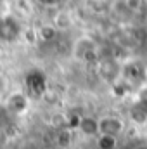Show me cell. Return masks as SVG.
<instances>
[{"label":"cell","mask_w":147,"mask_h":149,"mask_svg":"<svg viewBox=\"0 0 147 149\" xmlns=\"http://www.w3.org/2000/svg\"><path fill=\"white\" fill-rule=\"evenodd\" d=\"M71 54L80 63H97L99 61V43L88 35H81L73 42Z\"/></svg>","instance_id":"obj_1"},{"label":"cell","mask_w":147,"mask_h":149,"mask_svg":"<svg viewBox=\"0 0 147 149\" xmlns=\"http://www.w3.org/2000/svg\"><path fill=\"white\" fill-rule=\"evenodd\" d=\"M126 120L118 114H102L97 118V127H99V135H109L119 139L126 132Z\"/></svg>","instance_id":"obj_2"},{"label":"cell","mask_w":147,"mask_h":149,"mask_svg":"<svg viewBox=\"0 0 147 149\" xmlns=\"http://www.w3.org/2000/svg\"><path fill=\"white\" fill-rule=\"evenodd\" d=\"M2 106L12 118L14 116H23L30 109V97L23 90H10L5 95V99L2 101Z\"/></svg>","instance_id":"obj_3"},{"label":"cell","mask_w":147,"mask_h":149,"mask_svg":"<svg viewBox=\"0 0 147 149\" xmlns=\"http://www.w3.org/2000/svg\"><path fill=\"white\" fill-rule=\"evenodd\" d=\"M23 37V24L16 16L3 14L0 16V42L14 43Z\"/></svg>","instance_id":"obj_4"},{"label":"cell","mask_w":147,"mask_h":149,"mask_svg":"<svg viewBox=\"0 0 147 149\" xmlns=\"http://www.w3.org/2000/svg\"><path fill=\"white\" fill-rule=\"evenodd\" d=\"M97 64V74L102 81L116 85L121 78V63L114 57H99Z\"/></svg>","instance_id":"obj_5"},{"label":"cell","mask_w":147,"mask_h":149,"mask_svg":"<svg viewBox=\"0 0 147 149\" xmlns=\"http://www.w3.org/2000/svg\"><path fill=\"white\" fill-rule=\"evenodd\" d=\"M74 130H76L78 134H81L83 137H87V139H97V137H99L97 118L92 116V114H81Z\"/></svg>","instance_id":"obj_6"},{"label":"cell","mask_w":147,"mask_h":149,"mask_svg":"<svg viewBox=\"0 0 147 149\" xmlns=\"http://www.w3.org/2000/svg\"><path fill=\"white\" fill-rule=\"evenodd\" d=\"M50 24L55 28L57 33L69 31V30L73 28V14H71L69 10H64V9H55Z\"/></svg>","instance_id":"obj_7"},{"label":"cell","mask_w":147,"mask_h":149,"mask_svg":"<svg viewBox=\"0 0 147 149\" xmlns=\"http://www.w3.org/2000/svg\"><path fill=\"white\" fill-rule=\"evenodd\" d=\"M57 31H55V28L49 23V24H43V26H40L37 30V38L38 40H42V42H54L55 38H57Z\"/></svg>","instance_id":"obj_8"},{"label":"cell","mask_w":147,"mask_h":149,"mask_svg":"<svg viewBox=\"0 0 147 149\" xmlns=\"http://www.w3.org/2000/svg\"><path fill=\"white\" fill-rule=\"evenodd\" d=\"M97 149H118V139L109 135H99L95 139Z\"/></svg>","instance_id":"obj_9"},{"label":"cell","mask_w":147,"mask_h":149,"mask_svg":"<svg viewBox=\"0 0 147 149\" xmlns=\"http://www.w3.org/2000/svg\"><path fill=\"white\" fill-rule=\"evenodd\" d=\"M10 92V81L5 73H0V102L5 99V95Z\"/></svg>","instance_id":"obj_10"},{"label":"cell","mask_w":147,"mask_h":149,"mask_svg":"<svg viewBox=\"0 0 147 149\" xmlns=\"http://www.w3.org/2000/svg\"><path fill=\"white\" fill-rule=\"evenodd\" d=\"M33 2H37L38 5H42L45 9H57L62 3V0H33Z\"/></svg>","instance_id":"obj_11"},{"label":"cell","mask_w":147,"mask_h":149,"mask_svg":"<svg viewBox=\"0 0 147 149\" xmlns=\"http://www.w3.org/2000/svg\"><path fill=\"white\" fill-rule=\"evenodd\" d=\"M142 2L144 0H125V7L132 12H137V10L142 9Z\"/></svg>","instance_id":"obj_12"},{"label":"cell","mask_w":147,"mask_h":149,"mask_svg":"<svg viewBox=\"0 0 147 149\" xmlns=\"http://www.w3.org/2000/svg\"><path fill=\"white\" fill-rule=\"evenodd\" d=\"M10 144V135L7 134V130L0 128V149H5Z\"/></svg>","instance_id":"obj_13"},{"label":"cell","mask_w":147,"mask_h":149,"mask_svg":"<svg viewBox=\"0 0 147 149\" xmlns=\"http://www.w3.org/2000/svg\"><path fill=\"white\" fill-rule=\"evenodd\" d=\"M135 149H147V144H139Z\"/></svg>","instance_id":"obj_14"},{"label":"cell","mask_w":147,"mask_h":149,"mask_svg":"<svg viewBox=\"0 0 147 149\" xmlns=\"http://www.w3.org/2000/svg\"><path fill=\"white\" fill-rule=\"evenodd\" d=\"M43 149H66V148H61V146H52V148H43Z\"/></svg>","instance_id":"obj_15"}]
</instances>
